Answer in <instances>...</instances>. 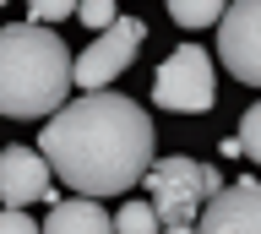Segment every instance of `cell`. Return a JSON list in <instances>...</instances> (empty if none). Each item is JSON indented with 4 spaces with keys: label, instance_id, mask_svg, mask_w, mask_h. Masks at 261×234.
<instances>
[{
    "label": "cell",
    "instance_id": "12",
    "mask_svg": "<svg viewBox=\"0 0 261 234\" xmlns=\"http://www.w3.org/2000/svg\"><path fill=\"white\" fill-rule=\"evenodd\" d=\"M76 22H87L93 33H103V28L120 22V11H114V0H82V6H76Z\"/></svg>",
    "mask_w": 261,
    "mask_h": 234
},
{
    "label": "cell",
    "instance_id": "9",
    "mask_svg": "<svg viewBox=\"0 0 261 234\" xmlns=\"http://www.w3.org/2000/svg\"><path fill=\"white\" fill-rule=\"evenodd\" d=\"M114 229V218L98 207V196H65V201H49V218H44V234H103Z\"/></svg>",
    "mask_w": 261,
    "mask_h": 234
},
{
    "label": "cell",
    "instance_id": "7",
    "mask_svg": "<svg viewBox=\"0 0 261 234\" xmlns=\"http://www.w3.org/2000/svg\"><path fill=\"white\" fill-rule=\"evenodd\" d=\"M49 174H55V164L44 158V147H6L0 152V201H6V207L55 201Z\"/></svg>",
    "mask_w": 261,
    "mask_h": 234
},
{
    "label": "cell",
    "instance_id": "11",
    "mask_svg": "<svg viewBox=\"0 0 261 234\" xmlns=\"http://www.w3.org/2000/svg\"><path fill=\"white\" fill-rule=\"evenodd\" d=\"M158 223H163V218H158L152 201H125V207L114 213V229H120V234H152Z\"/></svg>",
    "mask_w": 261,
    "mask_h": 234
},
{
    "label": "cell",
    "instance_id": "6",
    "mask_svg": "<svg viewBox=\"0 0 261 234\" xmlns=\"http://www.w3.org/2000/svg\"><path fill=\"white\" fill-rule=\"evenodd\" d=\"M142 38H147L142 17H120L114 28H103V33L76 55V87H87V93H93V87H109L114 76L130 66V55L142 49Z\"/></svg>",
    "mask_w": 261,
    "mask_h": 234
},
{
    "label": "cell",
    "instance_id": "10",
    "mask_svg": "<svg viewBox=\"0 0 261 234\" xmlns=\"http://www.w3.org/2000/svg\"><path fill=\"white\" fill-rule=\"evenodd\" d=\"M169 17L179 28H212L223 22V0H169Z\"/></svg>",
    "mask_w": 261,
    "mask_h": 234
},
{
    "label": "cell",
    "instance_id": "13",
    "mask_svg": "<svg viewBox=\"0 0 261 234\" xmlns=\"http://www.w3.org/2000/svg\"><path fill=\"white\" fill-rule=\"evenodd\" d=\"M240 142H245V158H256V164H261V103H250V109H245Z\"/></svg>",
    "mask_w": 261,
    "mask_h": 234
},
{
    "label": "cell",
    "instance_id": "2",
    "mask_svg": "<svg viewBox=\"0 0 261 234\" xmlns=\"http://www.w3.org/2000/svg\"><path fill=\"white\" fill-rule=\"evenodd\" d=\"M76 87V55L49 22L0 28V115L38 120L55 115Z\"/></svg>",
    "mask_w": 261,
    "mask_h": 234
},
{
    "label": "cell",
    "instance_id": "4",
    "mask_svg": "<svg viewBox=\"0 0 261 234\" xmlns=\"http://www.w3.org/2000/svg\"><path fill=\"white\" fill-rule=\"evenodd\" d=\"M212 93H218V76H212V55L185 44L158 66V82H152V103L174 109V115H207Z\"/></svg>",
    "mask_w": 261,
    "mask_h": 234
},
{
    "label": "cell",
    "instance_id": "16",
    "mask_svg": "<svg viewBox=\"0 0 261 234\" xmlns=\"http://www.w3.org/2000/svg\"><path fill=\"white\" fill-rule=\"evenodd\" d=\"M218 152H223V158H240L245 142H240V136H223V142H218Z\"/></svg>",
    "mask_w": 261,
    "mask_h": 234
},
{
    "label": "cell",
    "instance_id": "14",
    "mask_svg": "<svg viewBox=\"0 0 261 234\" xmlns=\"http://www.w3.org/2000/svg\"><path fill=\"white\" fill-rule=\"evenodd\" d=\"M82 0H28V17L33 22H60V17H76Z\"/></svg>",
    "mask_w": 261,
    "mask_h": 234
},
{
    "label": "cell",
    "instance_id": "8",
    "mask_svg": "<svg viewBox=\"0 0 261 234\" xmlns=\"http://www.w3.org/2000/svg\"><path fill=\"white\" fill-rule=\"evenodd\" d=\"M201 229L207 234H261V180L223 185L201 207Z\"/></svg>",
    "mask_w": 261,
    "mask_h": 234
},
{
    "label": "cell",
    "instance_id": "5",
    "mask_svg": "<svg viewBox=\"0 0 261 234\" xmlns=\"http://www.w3.org/2000/svg\"><path fill=\"white\" fill-rule=\"evenodd\" d=\"M218 60L245 87H261V0H234L218 22Z\"/></svg>",
    "mask_w": 261,
    "mask_h": 234
},
{
    "label": "cell",
    "instance_id": "15",
    "mask_svg": "<svg viewBox=\"0 0 261 234\" xmlns=\"http://www.w3.org/2000/svg\"><path fill=\"white\" fill-rule=\"evenodd\" d=\"M38 223H33L22 207H0V234H33Z\"/></svg>",
    "mask_w": 261,
    "mask_h": 234
},
{
    "label": "cell",
    "instance_id": "1",
    "mask_svg": "<svg viewBox=\"0 0 261 234\" xmlns=\"http://www.w3.org/2000/svg\"><path fill=\"white\" fill-rule=\"evenodd\" d=\"M152 120L136 98L93 87L87 98H65L49 115L38 147L55 164V180H65L82 196H120L147 180L152 169Z\"/></svg>",
    "mask_w": 261,
    "mask_h": 234
},
{
    "label": "cell",
    "instance_id": "3",
    "mask_svg": "<svg viewBox=\"0 0 261 234\" xmlns=\"http://www.w3.org/2000/svg\"><path fill=\"white\" fill-rule=\"evenodd\" d=\"M142 185L152 191V207H158L163 229H191V223H201V207L223 191V174L212 164H196V158L174 152V158H152Z\"/></svg>",
    "mask_w": 261,
    "mask_h": 234
},
{
    "label": "cell",
    "instance_id": "17",
    "mask_svg": "<svg viewBox=\"0 0 261 234\" xmlns=\"http://www.w3.org/2000/svg\"><path fill=\"white\" fill-rule=\"evenodd\" d=\"M0 6H6V0H0Z\"/></svg>",
    "mask_w": 261,
    "mask_h": 234
}]
</instances>
